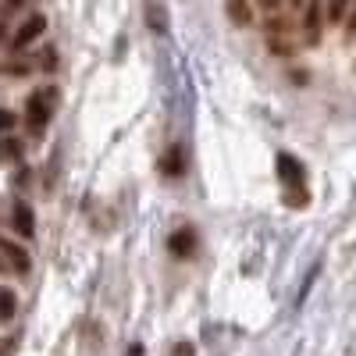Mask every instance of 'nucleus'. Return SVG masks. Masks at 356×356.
Listing matches in <instances>:
<instances>
[{
    "mask_svg": "<svg viewBox=\"0 0 356 356\" xmlns=\"http://www.w3.org/2000/svg\"><path fill=\"white\" fill-rule=\"evenodd\" d=\"M225 15H228V22H235V25H250V22H253L250 0H228V4H225Z\"/></svg>",
    "mask_w": 356,
    "mask_h": 356,
    "instance_id": "9",
    "label": "nucleus"
},
{
    "mask_svg": "<svg viewBox=\"0 0 356 356\" xmlns=\"http://www.w3.org/2000/svg\"><path fill=\"white\" fill-rule=\"evenodd\" d=\"M168 356H193V346L189 342H178V349H171Z\"/></svg>",
    "mask_w": 356,
    "mask_h": 356,
    "instance_id": "15",
    "label": "nucleus"
},
{
    "mask_svg": "<svg viewBox=\"0 0 356 356\" xmlns=\"http://www.w3.org/2000/svg\"><path fill=\"white\" fill-rule=\"evenodd\" d=\"M47 33V15H40V11H33L22 25H18V33L8 40V50L11 54H25L33 43H40V36Z\"/></svg>",
    "mask_w": 356,
    "mask_h": 356,
    "instance_id": "3",
    "label": "nucleus"
},
{
    "mask_svg": "<svg viewBox=\"0 0 356 356\" xmlns=\"http://www.w3.org/2000/svg\"><path fill=\"white\" fill-rule=\"evenodd\" d=\"M349 4H356V0H349Z\"/></svg>",
    "mask_w": 356,
    "mask_h": 356,
    "instance_id": "18",
    "label": "nucleus"
},
{
    "mask_svg": "<svg viewBox=\"0 0 356 356\" xmlns=\"http://www.w3.org/2000/svg\"><path fill=\"white\" fill-rule=\"evenodd\" d=\"M33 0H0V43H4V36H8V25H11V18L22 11V8H29Z\"/></svg>",
    "mask_w": 356,
    "mask_h": 356,
    "instance_id": "7",
    "label": "nucleus"
},
{
    "mask_svg": "<svg viewBox=\"0 0 356 356\" xmlns=\"http://www.w3.org/2000/svg\"><path fill=\"white\" fill-rule=\"evenodd\" d=\"M0 260H4V267H11L15 275H29L33 271V257H29V250L15 239H4L0 235Z\"/></svg>",
    "mask_w": 356,
    "mask_h": 356,
    "instance_id": "4",
    "label": "nucleus"
},
{
    "mask_svg": "<svg viewBox=\"0 0 356 356\" xmlns=\"http://www.w3.org/2000/svg\"><path fill=\"white\" fill-rule=\"evenodd\" d=\"M15 161H22V143L4 132V139H0V164H15Z\"/></svg>",
    "mask_w": 356,
    "mask_h": 356,
    "instance_id": "10",
    "label": "nucleus"
},
{
    "mask_svg": "<svg viewBox=\"0 0 356 356\" xmlns=\"http://www.w3.org/2000/svg\"><path fill=\"white\" fill-rule=\"evenodd\" d=\"M57 104H61V89L57 86H40V89L29 93V100H25V129H29V136L40 139L47 132V125L57 114Z\"/></svg>",
    "mask_w": 356,
    "mask_h": 356,
    "instance_id": "1",
    "label": "nucleus"
},
{
    "mask_svg": "<svg viewBox=\"0 0 356 356\" xmlns=\"http://www.w3.org/2000/svg\"><path fill=\"white\" fill-rule=\"evenodd\" d=\"M193 246H196V232H193V228H178V232L171 235V253L189 257V253H193Z\"/></svg>",
    "mask_w": 356,
    "mask_h": 356,
    "instance_id": "8",
    "label": "nucleus"
},
{
    "mask_svg": "<svg viewBox=\"0 0 356 356\" xmlns=\"http://www.w3.org/2000/svg\"><path fill=\"white\" fill-rule=\"evenodd\" d=\"M11 225H15L18 235H25V239H33V235H36V214H33V207H29L25 200L11 203Z\"/></svg>",
    "mask_w": 356,
    "mask_h": 356,
    "instance_id": "5",
    "label": "nucleus"
},
{
    "mask_svg": "<svg viewBox=\"0 0 356 356\" xmlns=\"http://www.w3.org/2000/svg\"><path fill=\"white\" fill-rule=\"evenodd\" d=\"M346 36H356V4H353V11L346 18Z\"/></svg>",
    "mask_w": 356,
    "mask_h": 356,
    "instance_id": "14",
    "label": "nucleus"
},
{
    "mask_svg": "<svg viewBox=\"0 0 356 356\" xmlns=\"http://www.w3.org/2000/svg\"><path fill=\"white\" fill-rule=\"evenodd\" d=\"M321 22H324L321 0H310V4H307V15H303V33H307V43H317V40H321Z\"/></svg>",
    "mask_w": 356,
    "mask_h": 356,
    "instance_id": "6",
    "label": "nucleus"
},
{
    "mask_svg": "<svg viewBox=\"0 0 356 356\" xmlns=\"http://www.w3.org/2000/svg\"><path fill=\"white\" fill-rule=\"evenodd\" d=\"M282 4H285V0H257V8H260V11H267V15H271V11H278Z\"/></svg>",
    "mask_w": 356,
    "mask_h": 356,
    "instance_id": "13",
    "label": "nucleus"
},
{
    "mask_svg": "<svg viewBox=\"0 0 356 356\" xmlns=\"http://www.w3.org/2000/svg\"><path fill=\"white\" fill-rule=\"evenodd\" d=\"M4 271H8V267H4V260H0V275H4Z\"/></svg>",
    "mask_w": 356,
    "mask_h": 356,
    "instance_id": "17",
    "label": "nucleus"
},
{
    "mask_svg": "<svg viewBox=\"0 0 356 356\" xmlns=\"http://www.w3.org/2000/svg\"><path fill=\"white\" fill-rule=\"evenodd\" d=\"M15 310H18V300H15V292L0 285V324L15 321Z\"/></svg>",
    "mask_w": 356,
    "mask_h": 356,
    "instance_id": "11",
    "label": "nucleus"
},
{
    "mask_svg": "<svg viewBox=\"0 0 356 356\" xmlns=\"http://www.w3.org/2000/svg\"><path fill=\"white\" fill-rule=\"evenodd\" d=\"M278 178L285 186V203L289 207H307V171L292 154H278Z\"/></svg>",
    "mask_w": 356,
    "mask_h": 356,
    "instance_id": "2",
    "label": "nucleus"
},
{
    "mask_svg": "<svg viewBox=\"0 0 356 356\" xmlns=\"http://www.w3.org/2000/svg\"><path fill=\"white\" fill-rule=\"evenodd\" d=\"M125 356H143V346H139V342H136V346H129V353H125Z\"/></svg>",
    "mask_w": 356,
    "mask_h": 356,
    "instance_id": "16",
    "label": "nucleus"
},
{
    "mask_svg": "<svg viewBox=\"0 0 356 356\" xmlns=\"http://www.w3.org/2000/svg\"><path fill=\"white\" fill-rule=\"evenodd\" d=\"M349 11V0H328V22H342Z\"/></svg>",
    "mask_w": 356,
    "mask_h": 356,
    "instance_id": "12",
    "label": "nucleus"
}]
</instances>
